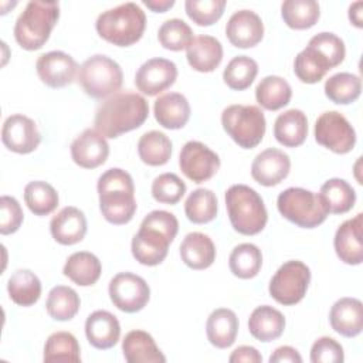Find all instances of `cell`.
<instances>
[{"label": "cell", "mask_w": 363, "mask_h": 363, "mask_svg": "<svg viewBox=\"0 0 363 363\" xmlns=\"http://www.w3.org/2000/svg\"><path fill=\"white\" fill-rule=\"evenodd\" d=\"M217 196L208 189L193 190L184 203V213L189 221L194 224H207L217 216Z\"/></svg>", "instance_id": "cell-41"}, {"label": "cell", "mask_w": 363, "mask_h": 363, "mask_svg": "<svg viewBox=\"0 0 363 363\" xmlns=\"http://www.w3.org/2000/svg\"><path fill=\"white\" fill-rule=\"evenodd\" d=\"M62 272L74 284L79 286H91L99 279L102 265L95 254L88 251H78L67 258Z\"/></svg>", "instance_id": "cell-31"}, {"label": "cell", "mask_w": 363, "mask_h": 363, "mask_svg": "<svg viewBox=\"0 0 363 363\" xmlns=\"http://www.w3.org/2000/svg\"><path fill=\"white\" fill-rule=\"evenodd\" d=\"M85 336L91 346L99 350L113 347L121 337L118 318L108 311H95L85 320Z\"/></svg>", "instance_id": "cell-23"}, {"label": "cell", "mask_w": 363, "mask_h": 363, "mask_svg": "<svg viewBox=\"0 0 363 363\" xmlns=\"http://www.w3.org/2000/svg\"><path fill=\"white\" fill-rule=\"evenodd\" d=\"M179 250L182 261L191 269H206L216 259V245L213 240L199 231L189 233Z\"/></svg>", "instance_id": "cell-27"}, {"label": "cell", "mask_w": 363, "mask_h": 363, "mask_svg": "<svg viewBox=\"0 0 363 363\" xmlns=\"http://www.w3.org/2000/svg\"><path fill=\"white\" fill-rule=\"evenodd\" d=\"M225 207L233 228L242 235L261 233L268 221L262 197L250 186L233 184L225 191Z\"/></svg>", "instance_id": "cell-5"}, {"label": "cell", "mask_w": 363, "mask_h": 363, "mask_svg": "<svg viewBox=\"0 0 363 363\" xmlns=\"http://www.w3.org/2000/svg\"><path fill=\"white\" fill-rule=\"evenodd\" d=\"M1 142L9 150L27 155L38 147L41 135L31 118L16 113L4 121L1 128Z\"/></svg>", "instance_id": "cell-14"}, {"label": "cell", "mask_w": 363, "mask_h": 363, "mask_svg": "<svg viewBox=\"0 0 363 363\" xmlns=\"http://www.w3.org/2000/svg\"><path fill=\"white\" fill-rule=\"evenodd\" d=\"M225 133L242 149L258 146L267 130L264 112L255 105H230L221 113Z\"/></svg>", "instance_id": "cell-8"}, {"label": "cell", "mask_w": 363, "mask_h": 363, "mask_svg": "<svg viewBox=\"0 0 363 363\" xmlns=\"http://www.w3.org/2000/svg\"><path fill=\"white\" fill-rule=\"evenodd\" d=\"M35 69L43 84L50 88H64L69 85L78 68L77 61L64 51H50L37 58Z\"/></svg>", "instance_id": "cell-16"}, {"label": "cell", "mask_w": 363, "mask_h": 363, "mask_svg": "<svg viewBox=\"0 0 363 363\" xmlns=\"http://www.w3.org/2000/svg\"><path fill=\"white\" fill-rule=\"evenodd\" d=\"M285 329V316L269 305L255 308L248 319L250 333L259 342L278 339Z\"/></svg>", "instance_id": "cell-30"}, {"label": "cell", "mask_w": 363, "mask_h": 363, "mask_svg": "<svg viewBox=\"0 0 363 363\" xmlns=\"http://www.w3.org/2000/svg\"><path fill=\"white\" fill-rule=\"evenodd\" d=\"M329 322L332 329L345 336L354 337L363 329V305L357 298L337 299L329 312Z\"/></svg>", "instance_id": "cell-22"}, {"label": "cell", "mask_w": 363, "mask_h": 363, "mask_svg": "<svg viewBox=\"0 0 363 363\" xmlns=\"http://www.w3.org/2000/svg\"><path fill=\"white\" fill-rule=\"evenodd\" d=\"M189 65L199 72H213L223 60V45L211 35H197L186 48Z\"/></svg>", "instance_id": "cell-25"}, {"label": "cell", "mask_w": 363, "mask_h": 363, "mask_svg": "<svg viewBox=\"0 0 363 363\" xmlns=\"http://www.w3.org/2000/svg\"><path fill=\"white\" fill-rule=\"evenodd\" d=\"M58 18V1H28L14 24V38L17 44L27 51L40 50L48 41Z\"/></svg>", "instance_id": "cell-4"}, {"label": "cell", "mask_w": 363, "mask_h": 363, "mask_svg": "<svg viewBox=\"0 0 363 363\" xmlns=\"http://www.w3.org/2000/svg\"><path fill=\"white\" fill-rule=\"evenodd\" d=\"M85 214L74 207L67 206L61 208L50 223V231L52 238L61 245H74L84 240L86 234Z\"/></svg>", "instance_id": "cell-21"}, {"label": "cell", "mask_w": 363, "mask_h": 363, "mask_svg": "<svg viewBox=\"0 0 363 363\" xmlns=\"http://www.w3.org/2000/svg\"><path fill=\"white\" fill-rule=\"evenodd\" d=\"M258 74V64L248 55L234 57L223 72L224 84L234 91L247 89Z\"/></svg>", "instance_id": "cell-44"}, {"label": "cell", "mask_w": 363, "mask_h": 363, "mask_svg": "<svg viewBox=\"0 0 363 363\" xmlns=\"http://www.w3.org/2000/svg\"><path fill=\"white\" fill-rule=\"evenodd\" d=\"M138 155L145 164L163 166L172 156V142L163 132H146L138 142Z\"/></svg>", "instance_id": "cell-38"}, {"label": "cell", "mask_w": 363, "mask_h": 363, "mask_svg": "<svg viewBox=\"0 0 363 363\" xmlns=\"http://www.w3.org/2000/svg\"><path fill=\"white\" fill-rule=\"evenodd\" d=\"M24 201L28 210L35 216H48L58 206V193L47 182L34 180L24 187Z\"/></svg>", "instance_id": "cell-42"}, {"label": "cell", "mask_w": 363, "mask_h": 363, "mask_svg": "<svg viewBox=\"0 0 363 363\" xmlns=\"http://www.w3.org/2000/svg\"><path fill=\"white\" fill-rule=\"evenodd\" d=\"M10 299L18 306H31L41 296V282L30 269H17L7 281Z\"/></svg>", "instance_id": "cell-32"}, {"label": "cell", "mask_w": 363, "mask_h": 363, "mask_svg": "<svg viewBox=\"0 0 363 363\" xmlns=\"http://www.w3.org/2000/svg\"><path fill=\"white\" fill-rule=\"evenodd\" d=\"M225 35L237 48H251L264 37V23L252 10H238L227 21Z\"/></svg>", "instance_id": "cell-19"}, {"label": "cell", "mask_w": 363, "mask_h": 363, "mask_svg": "<svg viewBox=\"0 0 363 363\" xmlns=\"http://www.w3.org/2000/svg\"><path fill=\"white\" fill-rule=\"evenodd\" d=\"M193 38L194 37L190 26L180 18L166 20L157 31V40L160 45L170 51L186 50Z\"/></svg>", "instance_id": "cell-45"}, {"label": "cell", "mask_w": 363, "mask_h": 363, "mask_svg": "<svg viewBox=\"0 0 363 363\" xmlns=\"http://www.w3.org/2000/svg\"><path fill=\"white\" fill-rule=\"evenodd\" d=\"M220 164L218 155L201 142L189 140L180 150V170L193 183L199 184L210 180L218 172Z\"/></svg>", "instance_id": "cell-12"}, {"label": "cell", "mask_w": 363, "mask_h": 363, "mask_svg": "<svg viewBox=\"0 0 363 363\" xmlns=\"http://www.w3.org/2000/svg\"><path fill=\"white\" fill-rule=\"evenodd\" d=\"M109 145L96 129H85L71 143V157L75 164L84 169H95L106 162Z\"/></svg>", "instance_id": "cell-17"}, {"label": "cell", "mask_w": 363, "mask_h": 363, "mask_svg": "<svg viewBox=\"0 0 363 363\" xmlns=\"http://www.w3.org/2000/svg\"><path fill=\"white\" fill-rule=\"evenodd\" d=\"M225 4V0H186L184 10L193 23L207 27L221 18Z\"/></svg>", "instance_id": "cell-46"}, {"label": "cell", "mask_w": 363, "mask_h": 363, "mask_svg": "<svg viewBox=\"0 0 363 363\" xmlns=\"http://www.w3.org/2000/svg\"><path fill=\"white\" fill-rule=\"evenodd\" d=\"M284 23L294 30L313 27L320 16V9L315 0H285L281 4Z\"/></svg>", "instance_id": "cell-35"}, {"label": "cell", "mask_w": 363, "mask_h": 363, "mask_svg": "<svg viewBox=\"0 0 363 363\" xmlns=\"http://www.w3.org/2000/svg\"><path fill=\"white\" fill-rule=\"evenodd\" d=\"M362 225L363 214L359 213L353 218L343 221L336 230L333 247L339 259L347 265H359L363 261Z\"/></svg>", "instance_id": "cell-20"}, {"label": "cell", "mask_w": 363, "mask_h": 363, "mask_svg": "<svg viewBox=\"0 0 363 363\" xmlns=\"http://www.w3.org/2000/svg\"><path fill=\"white\" fill-rule=\"evenodd\" d=\"M77 78L88 96L102 99L121 89L123 72L115 60L104 54H95L82 62Z\"/></svg>", "instance_id": "cell-7"}, {"label": "cell", "mask_w": 363, "mask_h": 363, "mask_svg": "<svg viewBox=\"0 0 363 363\" xmlns=\"http://www.w3.org/2000/svg\"><path fill=\"white\" fill-rule=\"evenodd\" d=\"M95 28L105 41L118 47H129L142 38L146 28V16L140 6L128 1L101 13Z\"/></svg>", "instance_id": "cell-3"}, {"label": "cell", "mask_w": 363, "mask_h": 363, "mask_svg": "<svg viewBox=\"0 0 363 363\" xmlns=\"http://www.w3.org/2000/svg\"><path fill=\"white\" fill-rule=\"evenodd\" d=\"M289 156L275 147H268L258 153L251 164L252 179L265 187L279 184L289 174Z\"/></svg>", "instance_id": "cell-18"}, {"label": "cell", "mask_w": 363, "mask_h": 363, "mask_svg": "<svg viewBox=\"0 0 363 363\" xmlns=\"http://www.w3.org/2000/svg\"><path fill=\"white\" fill-rule=\"evenodd\" d=\"M311 282V269L302 261L284 262L269 281V295L281 305L291 306L303 299Z\"/></svg>", "instance_id": "cell-9"}, {"label": "cell", "mask_w": 363, "mask_h": 363, "mask_svg": "<svg viewBox=\"0 0 363 363\" xmlns=\"http://www.w3.org/2000/svg\"><path fill=\"white\" fill-rule=\"evenodd\" d=\"M112 303L122 312L135 313L142 311L150 299L147 282L132 272L116 274L108 286Z\"/></svg>", "instance_id": "cell-11"}, {"label": "cell", "mask_w": 363, "mask_h": 363, "mask_svg": "<svg viewBox=\"0 0 363 363\" xmlns=\"http://www.w3.org/2000/svg\"><path fill=\"white\" fill-rule=\"evenodd\" d=\"M206 333L213 346L218 349L230 347L238 333V318L235 312L227 308L214 309L207 318Z\"/></svg>", "instance_id": "cell-28"}, {"label": "cell", "mask_w": 363, "mask_h": 363, "mask_svg": "<svg viewBox=\"0 0 363 363\" xmlns=\"http://www.w3.org/2000/svg\"><path fill=\"white\" fill-rule=\"evenodd\" d=\"M274 136L285 147L301 146L308 136V119L301 109L279 113L274 123Z\"/></svg>", "instance_id": "cell-29"}, {"label": "cell", "mask_w": 363, "mask_h": 363, "mask_svg": "<svg viewBox=\"0 0 363 363\" xmlns=\"http://www.w3.org/2000/svg\"><path fill=\"white\" fill-rule=\"evenodd\" d=\"M277 207L284 218L302 228H315L329 216L322 197L302 187H289L279 193Z\"/></svg>", "instance_id": "cell-6"}, {"label": "cell", "mask_w": 363, "mask_h": 363, "mask_svg": "<svg viewBox=\"0 0 363 363\" xmlns=\"http://www.w3.org/2000/svg\"><path fill=\"white\" fill-rule=\"evenodd\" d=\"M177 78V67L166 58H150L135 74L136 88L147 96H155L170 88Z\"/></svg>", "instance_id": "cell-15"}, {"label": "cell", "mask_w": 363, "mask_h": 363, "mask_svg": "<svg viewBox=\"0 0 363 363\" xmlns=\"http://www.w3.org/2000/svg\"><path fill=\"white\" fill-rule=\"evenodd\" d=\"M43 360L50 362H81V350L77 337L69 332H55L48 336L44 345Z\"/></svg>", "instance_id": "cell-40"}, {"label": "cell", "mask_w": 363, "mask_h": 363, "mask_svg": "<svg viewBox=\"0 0 363 363\" xmlns=\"http://www.w3.org/2000/svg\"><path fill=\"white\" fill-rule=\"evenodd\" d=\"M332 69L328 60L311 45H306L294 61V72L303 84L319 82Z\"/></svg>", "instance_id": "cell-37"}, {"label": "cell", "mask_w": 363, "mask_h": 363, "mask_svg": "<svg viewBox=\"0 0 363 363\" xmlns=\"http://www.w3.org/2000/svg\"><path fill=\"white\" fill-rule=\"evenodd\" d=\"M345 360L343 347L329 336H322L311 347L312 363H342Z\"/></svg>", "instance_id": "cell-50"}, {"label": "cell", "mask_w": 363, "mask_h": 363, "mask_svg": "<svg viewBox=\"0 0 363 363\" xmlns=\"http://www.w3.org/2000/svg\"><path fill=\"white\" fill-rule=\"evenodd\" d=\"M147 116L149 104L145 96L130 91H119L98 106L94 125L102 136L115 139L142 126Z\"/></svg>", "instance_id": "cell-1"}, {"label": "cell", "mask_w": 363, "mask_h": 363, "mask_svg": "<svg viewBox=\"0 0 363 363\" xmlns=\"http://www.w3.org/2000/svg\"><path fill=\"white\" fill-rule=\"evenodd\" d=\"M155 119L166 129H182L190 119V104L179 92L160 95L153 105Z\"/></svg>", "instance_id": "cell-24"}, {"label": "cell", "mask_w": 363, "mask_h": 363, "mask_svg": "<svg viewBox=\"0 0 363 363\" xmlns=\"http://www.w3.org/2000/svg\"><path fill=\"white\" fill-rule=\"evenodd\" d=\"M299 352L292 346H281L269 356V363H301Z\"/></svg>", "instance_id": "cell-52"}, {"label": "cell", "mask_w": 363, "mask_h": 363, "mask_svg": "<svg viewBox=\"0 0 363 363\" xmlns=\"http://www.w3.org/2000/svg\"><path fill=\"white\" fill-rule=\"evenodd\" d=\"M231 363H261V353L252 346H238L228 357Z\"/></svg>", "instance_id": "cell-51"}, {"label": "cell", "mask_w": 363, "mask_h": 363, "mask_svg": "<svg viewBox=\"0 0 363 363\" xmlns=\"http://www.w3.org/2000/svg\"><path fill=\"white\" fill-rule=\"evenodd\" d=\"M292 96V88L286 79L278 75H268L255 88L257 102L267 111H278L286 106Z\"/></svg>", "instance_id": "cell-33"}, {"label": "cell", "mask_w": 363, "mask_h": 363, "mask_svg": "<svg viewBox=\"0 0 363 363\" xmlns=\"http://www.w3.org/2000/svg\"><path fill=\"white\" fill-rule=\"evenodd\" d=\"M172 242L173 240L159 228L140 223L139 231L132 238L130 250L139 264L155 267L164 261Z\"/></svg>", "instance_id": "cell-13"}, {"label": "cell", "mask_w": 363, "mask_h": 363, "mask_svg": "<svg viewBox=\"0 0 363 363\" xmlns=\"http://www.w3.org/2000/svg\"><path fill=\"white\" fill-rule=\"evenodd\" d=\"M315 140L337 155L349 153L356 145V132L337 111H326L315 122Z\"/></svg>", "instance_id": "cell-10"}, {"label": "cell", "mask_w": 363, "mask_h": 363, "mask_svg": "<svg viewBox=\"0 0 363 363\" xmlns=\"http://www.w3.org/2000/svg\"><path fill=\"white\" fill-rule=\"evenodd\" d=\"M143 4L155 13H164L174 6V0H143Z\"/></svg>", "instance_id": "cell-53"}, {"label": "cell", "mask_w": 363, "mask_h": 363, "mask_svg": "<svg viewBox=\"0 0 363 363\" xmlns=\"http://www.w3.org/2000/svg\"><path fill=\"white\" fill-rule=\"evenodd\" d=\"M328 211L332 214H345L350 211L356 203L354 189L343 179L333 177L326 180L319 191Z\"/></svg>", "instance_id": "cell-34"}, {"label": "cell", "mask_w": 363, "mask_h": 363, "mask_svg": "<svg viewBox=\"0 0 363 363\" xmlns=\"http://www.w3.org/2000/svg\"><path fill=\"white\" fill-rule=\"evenodd\" d=\"M228 267L237 278L251 279L257 277L262 267L261 250L251 242L238 244L230 254Z\"/></svg>", "instance_id": "cell-36"}, {"label": "cell", "mask_w": 363, "mask_h": 363, "mask_svg": "<svg viewBox=\"0 0 363 363\" xmlns=\"http://www.w3.org/2000/svg\"><path fill=\"white\" fill-rule=\"evenodd\" d=\"M186 193V183L174 173L159 174L152 183V196L157 203L176 204Z\"/></svg>", "instance_id": "cell-47"}, {"label": "cell", "mask_w": 363, "mask_h": 363, "mask_svg": "<svg viewBox=\"0 0 363 363\" xmlns=\"http://www.w3.org/2000/svg\"><path fill=\"white\" fill-rule=\"evenodd\" d=\"M96 190L99 210L108 223L122 225L133 218L138 204L133 179L128 172L119 167L108 169L99 176Z\"/></svg>", "instance_id": "cell-2"}, {"label": "cell", "mask_w": 363, "mask_h": 363, "mask_svg": "<svg viewBox=\"0 0 363 363\" xmlns=\"http://www.w3.org/2000/svg\"><path fill=\"white\" fill-rule=\"evenodd\" d=\"M308 45L319 51L328 60L332 68L337 67L345 60L346 55L343 40L333 33H319L309 40Z\"/></svg>", "instance_id": "cell-48"}, {"label": "cell", "mask_w": 363, "mask_h": 363, "mask_svg": "<svg viewBox=\"0 0 363 363\" xmlns=\"http://www.w3.org/2000/svg\"><path fill=\"white\" fill-rule=\"evenodd\" d=\"M362 92V81L350 72H337L325 82V95L337 105L354 102Z\"/></svg>", "instance_id": "cell-43"}, {"label": "cell", "mask_w": 363, "mask_h": 363, "mask_svg": "<svg viewBox=\"0 0 363 363\" xmlns=\"http://www.w3.org/2000/svg\"><path fill=\"white\" fill-rule=\"evenodd\" d=\"M123 357L128 363H164L166 357L152 335L145 330H130L122 340Z\"/></svg>", "instance_id": "cell-26"}, {"label": "cell", "mask_w": 363, "mask_h": 363, "mask_svg": "<svg viewBox=\"0 0 363 363\" xmlns=\"http://www.w3.org/2000/svg\"><path fill=\"white\" fill-rule=\"evenodd\" d=\"M81 299L78 294L65 285H57L54 286L47 296L45 309L47 313L54 319L60 322L71 320L79 311Z\"/></svg>", "instance_id": "cell-39"}, {"label": "cell", "mask_w": 363, "mask_h": 363, "mask_svg": "<svg viewBox=\"0 0 363 363\" xmlns=\"http://www.w3.org/2000/svg\"><path fill=\"white\" fill-rule=\"evenodd\" d=\"M24 214L18 201L11 196H1L0 199V233L9 235L16 233L21 223Z\"/></svg>", "instance_id": "cell-49"}, {"label": "cell", "mask_w": 363, "mask_h": 363, "mask_svg": "<svg viewBox=\"0 0 363 363\" xmlns=\"http://www.w3.org/2000/svg\"><path fill=\"white\" fill-rule=\"evenodd\" d=\"M362 7H363L362 1H354L349 6V20L357 28H362V26H363L362 24Z\"/></svg>", "instance_id": "cell-54"}]
</instances>
